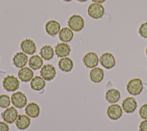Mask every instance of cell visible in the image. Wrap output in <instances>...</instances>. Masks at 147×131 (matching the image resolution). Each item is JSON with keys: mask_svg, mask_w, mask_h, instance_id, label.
Instances as JSON below:
<instances>
[{"mask_svg": "<svg viewBox=\"0 0 147 131\" xmlns=\"http://www.w3.org/2000/svg\"><path fill=\"white\" fill-rule=\"evenodd\" d=\"M20 82L14 75H7L2 80V86L5 90L8 92H13L17 90L20 87Z\"/></svg>", "mask_w": 147, "mask_h": 131, "instance_id": "cell-1", "label": "cell"}, {"mask_svg": "<svg viewBox=\"0 0 147 131\" xmlns=\"http://www.w3.org/2000/svg\"><path fill=\"white\" fill-rule=\"evenodd\" d=\"M67 24L72 30L78 32L84 28V20L81 16L78 14H73L68 18Z\"/></svg>", "mask_w": 147, "mask_h": 131, "instance_id": "cell-2", "label": "cell"}, {"mask_svg": "<svg viewBox=\"0 0 147 131\" xmlns=\"http://www.w3.org/2000/svg\"><path fill=\"white\" fill-rule=\"evenodd\" d=\"M127 92L132 95H139L143 90V83L139 78H134L129 81L126 84Z\"/></svg>", "mask_w": 147, "mask_h": 131, "instance_id": "cell-3", "label": "cell"}, {"mask_svg": "<svg viewBox=\"0 0 147 131\" xmlns=\"http://www.w3.org/2000/svg\"><path fill=\"white\" fill-rule=\"evenodd\" d=\"M105 12L104 7L100 3H93L90 5L87 9L88 16L94 19H99L103 17Z\"/></svg>", "mask_w": 147, "mask_h": 131, "instance_id": "cell-4", "label": "cell"}, {"mask_svg": "<svg viewBox=\"0 0 147 131\" xmlns=\"http://www.w3.org/2000/svg\"><path fill=\"white\" fill-rule=\"evenodd\" d=\"M40 76L47 81L53 80L56 75V70L54 66L51 64H46L44 65L40 71Z\"/></svg>", "mask_w": 147, "mask_h": 131, "instance_id": "cell-5", "label": "cell"}, {"mask_svg": "<svg viewBox=\"0 0 147 131\" xmlns=\"http://www.w3.org/2000/svg\"><path fill=\"white\" fill-rule=\"evenodd\" d=\"M18 116V111L13 106L7 107L1 113V118L7 124H13L16 122Z\"/></svg>", "mask_w": 147, "mask_h": 131, "instance_id": "cell-6", "label": "cell"}, {"mask_svg": "<svg viewBox=\"0 0 147 131\" xmlns=\"http://www.w3.org/2000/svg\"><path fill=\"white\" fill-rule=\"evenodd\" d=\"M11 101L14 107L22 109L27 103V98L21 91H17L11 94Z\"/></svg>", "mask_w": 147, "mask_h": 131, "instance_id": "cell-7", "label": "cell"}, {"mask_svg": "<svg viewBox=\"0 0 147 131\" xmlns=\"http://www.w3.org/2000/svg\"><path fill=\"white\" fill-rule=\"evenodd\" d=\"M83 64L88 68L96 67L99 63V58L96 53L89 52L84 55L82 59Z\"/></svg>", "mask_w": 147, "mask_h": 131, "instance_id": "cell-8", "label": "cell"}, {"mask_svg": "<svg viewBox=\"0 0 147 131\" xmlns=\"http://www.w3.org/2000/svg\"><path fill=\"white\" fill-rule=\"evenodd\" d=\"M100 64L106 69L109 70L113 68L115 65V59L111 53L105 52L102 53L99 58Z\"/></svg>", "mask_w": 147, "mask_h": 131, "instance_id": "cell-9", "label": "cell"}, {"mask_svg": "<svg viewBox=\"0 0 147 131\" xmlns=\"http://www.w3.org/2000/svg\"><path fill=\"white\" fill-rule=\"evenodd\" d=\"M122 109L118 104H112L107 109V115L110 120H117L122 117Z\"/></svg>", "mask_w": 147, "mask_h": 131, "instance_id": "cell-10", "label": "cell"}, {"mask_svg": "<svg viewBox=\"0 0 147 131\" xmlns=\"http://www.w3.org/2000/svg\"><path fill=\"white\" fill-rule=\"evenodd\" d=\"M20 48L24 53L30 55L34 54L37 49L35 43L30 38L23 40L20 43Z\"/></svg>", "mask_w": 147, "mask_h": 131, "instance_id": "cell-11", "label": "cell"}, {"mask_svg": "<svg viewBox=\"0 0 147 131\" xmlns=\"http://www.w3.org/2000/svg\"><path fill=\"white\" fill-rule=\"evenodd\" d=\"M122 107L126 113H132L136 110L137 107V103L134 97H127L123 100Z\"/></svg>", "mask_w": 147, "mask_h": 131, "instance_id": "cell-12", "label": "cell"}, {"mask_svg": "<svg viewBox=\"0 0 147 131\" xmlns=\"http://www.w3.org/2000/svg\"><path fill=\"white\" fill-rule=\"evenodd\" d=\"M55 53L58 57H64L68 56L71 51V47L65 43H59L55 48Z\"/></svg>", "mask_w": 147, "mask_h": 131, "instance_id": "cell-13", "label": "cell"}, {"mask_svg": "<svg viewBox=\"0 0 147 131\" xmlns=\"http://www.w3.org/2000/svg\"><path fill=\"white\" fill-rule=\"evenodd\" d=\"M45 31L49 35L54 37L60 30V25L59 22L52 20L47 21L45 26Z\"/></svg>", "mask_w": 147, "mask_h": 131, "instance_id": "cell-14", "label": "cell"}, {"mask_svg": "<svg viewBox=\"0 0 147 131\" xmlns=\"http://www.w3.org/2000/svg\"><path fill=\"white\" fill-rule=\"evenodd\" d=\"M28 60V57L26 53L18 52H17L13 56L12 61L14 66L17 68H22L26 64Z\"/></svg>", "mask_w": 147, "mask_h": 131, "instance_id": "cell-15", "label": "cell"}, {"mask_svg": "<svg viewBox=\"0 0 147 131\" xmlns=\"http://www.w3.org/2000/svg\"><path fill=\"white\" fill-rule=\"evenodd\" d=\"M18 76L21 81L28 82L33 79L34 72L29 67H22L18 71Z\"/></svg>", "mask_w": 147, "mask_h": 131, "instance_id": "cell-16", "label": "cell"}, {"mask_svg": "<svg viewBox=\"0 0 147 131\" xmlns=\"http://www.w3.org/2000/svg\"><path fill=\"white\" fill-rule=\"evenodd\" d=\"M31 120L29 116L25 114L18 115L15 124L17 128L20 130H25L30 125Z\"/></svg>", "mask_w": 147, "mask_h": 131, "instance_id": "cell-17", "label": "cell"}, {"mask_svg": "<svg viewBox=\"0 0 147 131\" xmlns=\"http://www.w3.org/2000/svg\"><path fill=\"white\" fill-rule=\"evenodd\" d=\"M25 113L31 118L37 117L40 112V107L36 102H30L27 105L25 109Z\"/></svg>", "mask_w": 147, "mask_h": 131, "instance_id": "cell-18", "label": "cell"}, {"mask_svg": "<svg viewBox=\"0 0 147 131\" xmlns=\"http://www.w3.org/2000/svg\"><path fill=\"white\" fill-rule=\"evenodd\" d=\"M58 66L60 70L65 72H68L72 71L74 67L73 61L67 57H62L58 63Z\"/></svg>", "mask_w": 147, "mask_h": 131, "instance_id": "cell-19", "label": "cell"}, {"mask_svg": "<svg viewBox=\"0 0 147 131\" xmlns=\"http://www.w3.org/2000/svg\"><path fill=\"white\" fill-rule=\"evenodd\" d=\"M46 83L45 80L40 76H35L30 82V87L35 91H41L45 87Z\"/></svg>", "mask_w": 147, "mask_h": 131, "instance_id": "cell-20", "label": "cell"}, {"mask_svg": "<svg viewBox=\"0 0 147 131\" xmlns=\"http://www.w3.org/2000/svg\"><path fill=\"white\" fill-rule=\"evenodd\" d=\"M104 77L103 70L99 67L92 68L90 72V78L91 80L95 83L100 82Z\"/></svg>", "mask_w": 147, "mask_h": 131, "instance_id": "cell-21", "label": "cell"}, {"mask_svg": "<svg viewBox=\"0 0 147 131\" xmlns=\"http://www.w3.org/2000/svg\"><path fill=\"white\" fill-rule=\"evenodd\" d=\"M121 98L120 92L115 88H111L107 91L105 94L106 100L110 103L117 102Z\"/></svg>", "mask_w": 147, "mask_h": 131, "instance_id": "cell-22", "label": "cell"}, {"mask_svg": "<svg viewBox=\"0 0 147 131\" xmlns=\"http://www.w3.org/2000/svg\"><path fill=\"white\" fill-rule=\"evenodd\" d=\"M40 55L45 60H50L54 56V50L50 45L42 46L40 50Z\"/></svg>", "mask_w": 147, "mask_h": 131, "instance_id": "cell-23", "label": "cell"}, {"mask_svg": "<svg viewBox=\"0 0 147 131\" xmlns=\"http://www.w3.org/2000/svg\"><path fill=\"white\" fill-rule=\"evenodd\" d=\"M74 36L72 30L68 27H63L59 33V39L65 43L69 42L72 40Z\"/></svg>", "mask_w": 147, "mask_h": 131, "instance_id": "cell-24", "label": "cell"}, {"mask_svg": "<svg viewBox=\"0 0 147 131\" xmlns=\"http://www.w3.org/2000/svg\"><path fill=\"white\" fill-rule=\"evenodd\" d=\"M43 64V60L38 55L32 56L29 60V66L33 70H39Z\"/></svg>", "mask_w": 147, "mask_h": 131, "instance_id": "cell-25", "label": "cell"}, {"mask_svg": "<svg viewBox=\"0 0 147 131\" xmlns=\"http://www.w3.org/2000/svg\"><path fill=\"white\" fill-rule=\"evenodd\" d=\"M11 99L6 94L0 95V107L1 108H7L10 105Z\"/></svg>", "mask_w": 147, "mask_h": 131, "instance_id": "cell-26", "label": "cell"}, {"mask_svg": "<svg viewBox=\"0 0 147 131\" xmlns=\"http://www.w3.org/2000/svg\"><path fill=\"white\" fill-rule=\"evenodd\" d=\"M138 33L142 37L147 38V22H144L140 25L138 29Z\"/></svg>", "mask_w": 147, "mask_h": 131, "instance_id": "cell-27", "label": "cell"}, {"mask_svg": "<svg viewBox=\"0 0 147 131\" xmlns=\"http://www.w3.org/2000/svg\"><path fill=\"white\" fill-rule=\"evenodd\" d=\"M139 114L142 119L147 120V103L144 104L139 110Z\"/></svg>", "mask_w": 147, "mask_h": 131, "instance_id": "cell-28", "label": "cell"}, {"mask_svg": "<svg viewBox=\"0 0 147 131\" xmlns=\"http://www.w3.org/2000/svg\"><path fill=\"white\" fill-rule=\"evenodd\" d=\"M139 131H147V120H145L140 122Z\"/></svg>", "mask_w": 147, "mask_h": 131, "instance_id": "cell-29", "label": "cell"}, {"mask_svg": "<svg viewBox=\"0 0 147 131\" xmlns=\"http://www.w3.org/2000/svg\"><path fill=\"white\" fill-rule=\"evenodd\" d=\"M0 131H9V126L6 122L0 121Z\"/></svg>", "mask_w": 147, "mask_h": 131, "instance_id": "cell-30", "label": "cell"}, {"mask_svg": "<svg viewBox=\"0 0 147 131\" xmlns=\"http://www.w3.org/2000/svg\"><path fill=\"white\" fill-rule=\"evenodd\" d=\"M92 2H94V3H103L106 0H91Z\"/></svg>", "mask_w": 147, "mask_h": 131, "instance_id": "cell-31", "label": "cell"}, {"mask_svg": "<svg viewBox=\"0 0 147 131\" xmlns=\"http://www.w3.org/2000/svg\"><path fill=\"white\" fill-rule=\"evenodd\" d=\"M76 1L78 2H85L87 1L88 0H76Z\"/></svg>", "mask_w": 147, "mask_h": 131, "instance_id": "cell-32", "label": "cell"}, {"mask_svg": "<svg viewBox=\"0 0 147 131\" xmlns=\"http://www.w3.org/2000/svg\"><path fill=\"white\" fill-rule=\"evenodd\" d=\"M63 1H64L65 2H70V1H71L72 0H63Z\"/></svg>", "mask_w": 147, "mask_h": 131, "instance_id": "cell-33", "label": "cell"}, {"mask_svg": "<svg viewBox=\"0 0 147 131\" xmlns=\"http://www.w3.org/2000/svg\"><path fill=\"white\" fill-rule=\"evenodd\" d=\"M145 53H146V55L147 56V47L146 48V50H145Z\"/></svg>", "mask_w": 147, "mask_h": 131, "instance_id": "cell-34", "label": "cell"}]
</instances>
